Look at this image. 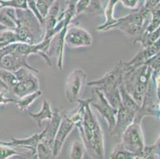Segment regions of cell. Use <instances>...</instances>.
<instances>
[{
    "instance_id": "obj_1",
    "label": "cell",
    "mask_w": 160,
    "mask_h": 159,
    "mask_svg": "<svg viewBox=\"0 0 160 159\" xmlns=\"http://www.w3.org/2000/svg\"><path fill=\"white\" fill-rule=\"evenodd\" d=\"M92 98L81 100L84 105L83 119L76 127L79 130L86 151L92 158H104V141L103 131L97 116L91 108Z\"/></svg>"
},
{
    "instance_id": "obj_2",
    "label": "cell",
    "mask_w": 160,
    "mask_h": 159,
    "mask_svg": "<svg viewBox=\"0 0 160 159\" xmlns=\"http://www.w3.org/2000/svg\"><path fill=\"white\" fill-rule=\"evenodd\" d=\"M16 27L14 29L18 42L37 44L43 40L44 29L35 14L30 9H15Z\"/></svg>"
},
{
    "instance_id": "obj_3",
    "label": "cell",
    "mask_w": 160,
    "mask_h": 159,
    "mask_svg": "<svg viewBox=\"0 0 160 159\" xmlns=\"http://www.w3.org/2000/svg\"><path fill=\"white\" fill-rule=\"evenodd\" d=\"M153 75V70L146 65L124 70L123 84L128 92L142 105L148 83Z\"/></svg>"
},
{
    "instance_id": "obj_4",
    "label": "cell",
    "mask_w": 160,
    "mask_h": 159,
    "mask_svg": "<svg viewBox=\"0 0 160 159\" xmlns=\"http://www.w3.org/2000/svg\"><path fill=\"white\" fill-rule=\"evenodd\" d=\"M141 123L142 120L134 119L121 135V142L125 148L136 154L138 159H143V151L146 146Z\"/></svg>"
},
{
    "instance_id": "obj_5",
    "label": "cell",
    "mask_w": 160,
    "mask_h": 159,
    "mask_svg": "<svg viewBox=\"0 0 160 159\" xmlns=\"http://www.w3.org/2000/svg\"><path fill=\"white\" fill-rule=\"evenodd\" d=\"M15 43L0 49V68L15 72L21 68H27L36 73L39 70L32 67L28 63V57L20 54L14 50Z\"/></svg>"
},
{
    "instance_id": "obj_6",
    "label": "cell",
    "mask_w": 160,
    "mask_h": 159,
    "mask_svg": "<svg viewBox=\"0 0 160 159\" xmlns=\"http://www.w3.org/2000/svg\"><path fill=\"white\" fill-rule=\"evenodd\" d=\"M18 82L11 89L13 94L18 98L39 90V81L33 71L27 68H21L14 72Z\"/></svg>"
},
{
    "instance_id": "obj_7",
    "label": "cell",
    "mask_w": 160,
    "mask_h": 159,
    "mask_svg": "<svg viewBox=\"0 0 160 159\" xmlns=\"http://www.w3.org/2000/svg\"><path fill=\"white\" fill-rule=\"evenodd\" d=\"M87 80V74L82 69H75L69 73L65 84V95L67 100L75 103L79 99Z\"/></svg>"
},
{
    "instance_id": "obj_8",
    "label": "cell",
    "mask_w": 160,
    "mask_h": 159,
    "mask_svg": "<svg viewBox=\"0 0 160 159\" xmlns=\"http://www.w3.org/2000/svg\"><path fill=\"white\" fill-rule=\"evenodd\" d=\"M124 66L123 61L120 60L110 71L106 72L102 77L88 82V85L94 87H98L100 89H106L110 87H120L123 83Z\"/></svg>"
},
{
    "instance_id": "obj_9",
    "label": "cell",
    "mask_w": 160,
    "mask_h": 159,
    "mask_svg": "<svg viewBox=\"0 0 160 159\" xmlns=\"http://www.w3.org/2000/svg\"><path fill=\"white\" fill-rule=\"evenodd\" d=\"M92 92H93V94L97 96V100L96 102H93V98H92L90 105H91V107H94L100 113V116L104 118V119L108 123V129L109 131H111L116 124L117 109L114 108L109 104L108 100H106L104 93L100 88L94 87Z\"/></svg>"
},
{
    "instance_id": "obj_10",
    "label": "cell",
    "mask_w": 160,
    "mask_h": 159,
    "mask_svg": "<svg viewBox=\"0 0 160 159\" xmlns=\"http://www.w3.org/2000/svg\"><path fill=\"white\" fill-rule=\"evenodd\" d=\"M65 42L71 49H78L90 46L93 42V38L85 29L69 24L65 32Z\"/></svg>"
},
{
    "instance_id": "obj_11",
    "label": "cell",
    "mask_w": 160,
    "mask_h": 159,
    "mask_svg": "<svg viewBox=\"0 0 160 159\" xmlns=\"http://www.w3.org/2000/svg\"><path fill=\"white\" fill-rule=\"evenodd\" d=\"M74 127H76L75 121L71 118L70 116H67L65 114H63L58 131H57L54 141H53V157H58L61 154L67 137L69 136Z\"/></svg>"
},
{
    "instance_id": "obj_12",
    "label": "cell",
    "mask_w": 160,
    "mask_h": 159,
    "mask_svg": "<svg viewBox=\"0 0 160 159\" xmlns=\"http://www.w3.org/2000/svg\"><path fill=\"white\" fill-rule=\"evenodd\" d=\"M135 116H136V114L125 108L121 103L120 107L117 110L116 124L112 131H109L110 135L112 136L121 138V135H123L125 130L127 129L128 127L134 121Z\"/></svg>"
},
{
    "instance_id": "obj_13",
    "label": "cell",
    "mask_w": 160,
    "mask_h": 159,
    "mask_svg": "<svg viewBox=\"0 0 160 159\" xmlns=\"http://www.w3.org/2000/svg\"><path fill=\"white\" fill-rule=\"evenodd\" d=\"M67 27L62 29L61 31L53 36L50 42L49 46V56L51 53L55 55L57 59V66L60 71L63 69L64 51H65V35Z\"/></svg>"
},
{
    "instance_id": "obj_14",
    "label": "cell",
    "mask_w": 160,
    "mask_h": 159,
    "mask_svg": "<svg viewBox=\"0 0 160 159\" xmlns=\"http://www.w3.org/2000/svg\"><path fill=\"white\" fill-rule=\"evenodd\" d=\"M53 114L52 119L49 120V122L44 129V135L41 142L47 144L48 146L53 148V141H54L55 136H56L57 131H58V127L62 120V115L60 110L58 108L53 109Z\"/></svg>"
},
{
    "instance_id": "obj_15",
    "label": "cell",
    "mask_w": 160,
    "mask_h": 159,
    "mask_svg": "<svg viewBox=\"0 0 160 159\" xmlns=\"http://www.w3.org/2000/svg\"><path fill=\"white\" fill-rule=\"evenodd\" d=\"M44 135V130L41 133H36L32 136L27 138H16L11 137V142L14 145V147H23L30 151L33 158H37V147L38 144L42 139Z\"/></svg>"
},
{
    "instance_id": "obj_16",
    "label": "cell",
    "mask_w": 160,
    "mask_h": 159,
    "mask_svg": "<svg viewBox=\"0 0 160 159\" xmlns=\"http://www.w3.org/2000/svg\"><path fill=\"white\" fill-rule=\"evenodd\" d=\"M118 2H119V0H108V2L107 5L104 10L105 22L102 25L97 26L96 28L97 31H108L109 27L116 22V18L114 17V11L115 7H116Z\"/></svg>"
},
{
    "instance_id": "obj_17",
    "label": "cell",
    "mask_w": 160,
    "mask_h": 159,
    "mask_svg": "<svg viewBox=\"0 0 160 159\" xmlns=\"http://www.w3.org/2000/svg\"><path fill=\"white\" fill-rule=\"evenodd\" d=\"M53 111L51 108L50 103L47 100L42 102V108L38 113H30V117L35 120L38 127H42V123L45 120H50L53 117Z\"/></svg>"
},
{
    "instance_id": "obj_18",
    "label": "cell",
    "mask_w": 160,
    "mask_h": 159,
    "mask_svg": "<svg viewBox=\"0 0 160 159\" xmlns=\"http://www.w3.org/2000/svg\"><path fill=\"white\" fill-rule=\"evenodd\" d=\"M120 92L121 96V103L125 108H127L130 112H133L136 115L139 110H140V105L137 103V102L134 100V98L125 89L123 83L120 85Z\"/></svg>"
},
{
    "instance_id": "obj_19",
    "label": "cell",
    "mask_w": 160,
    "mask_h": 159,
    "mask_svg": "<svg viewBox=\"0 0 160 159\" xmlns=\"http://www.w3.org/2000/svg\"><path fill=\"white\" fill-rule=\"evenodd\" d=\"M101 91L104 93L106 100H108L109 104L111 105L112 107H113L114 108L118 110V108L121 105V96H120V87H110V88L103 89Z\"/></svg>"
},
{
    "instance_id": "obj_20",
    "label": "cell",
    "mask_w": 160,
    "mask_h": 159,
    "mask_svg": "<svg viewBox=\"0 0 160 159\" xmlns=\"http://www.w3.org/2000/svg\"><path fill=\"white\" fill-rule=\"evenodd\" d=\"M42 95V91L38 90L34 92H32L30 94L23 96L22 98H18V100H16V106L21 112H25L31 106L33 102L38 100L39 97H41Z\"/></svg>"
},
{
    "instance_id": "obj_21",
    "label": "cell",
    "mask_w": 160,
    "mask_h": 159,
    "mask_svg": "<svg viewBox=\"0 0 160 159\" xmlns=\"http://www.w3.org/2000/svg\"><path fill=\"white\" fill-rule=\"evenodd\" d=\"M109 158L112 159H138L137 156L125 148L122 142L117 144L113 148Z\"/></svg>"
},
{
    "instance_id": "obj_22",
    "label": "cell",
    "mask_w": 160,
    "mask_h": 159,
    "mask_svg": "<svg viewBox=\"0 0 160 159\" xmlns=\"http://www.w3.org/2000/svg\"><path fill=\"white\" fill-rule=\"evenodd\" d=\"M18 42L15 31L11 29H6L0 32V49Z\"/></svg>"
},
{
    "instance_id": "obj_23",
    "label": "cell",
    "mask_w": 160,
    "mask_h": 159,
    "mask_svg": "<svg viewBox=\"0 0 160 159\" xmlns=\"http://www.w3.org/2000/svg\"><path fill=\"white\" fill-rule=\"evenodd\" d=\"M0 79L9 88V91H11V89L18 82L14 72L4 69V68H0Z\"/></svg>"
},
{
    "instance_id": "obj_24",
    "label": "cell",
    "mask_w": 160,
    "mask_h": 159,
    "mask_svg": "<svg viewBox=\"0 0 160 159\" xmlns=\"http://www.w3.org/2000/svg\"><path fill=\"white\" fill-rule=\"evenodd\" d=\"M160 158V135L156 142L151 146H145L143 159Z\"/></svg>"
},
{
    "instance_id": "obj_25",
    "label": "cell",
    "mask_w": 160,
    "mask_h": 159,
    "mask_svg": "<svg viewBox=\"0 0 160 159\" xmlns=\"http://www.w3.org/2000/svg\"><path fill=\"white\" fill-rule=\"evenodd\" d=\"M12 147L11 146H7V145H0V159H8L11 157H14V156H30V157L33 158L31 153L29 154H22L14 148H11Z\"/></svg>"
},
{
    "instance_id": "obj_26",
    "label": "cell",
    "mask_w": 160,
    "mask_h": 159,
    "mask_svg": "<svg viewBox=\"0 0 160 159\" xmlns=\"http://www.w3.org/2000/svg\"><path fill=\"white\" fill-rule=\"evenodd\" d=\"M86 151L85 145L82 141H74L72 143L70 149L69 157L72 159H82L84 158L85 151Z\"/></svg>"
},
{
    "instance_id": "obj_27",
    "label": "cell",
    "mask_w": 160,
    "mask_h": 159,
    "mask_svg": "<svg viewBox=\"0 0 160 159\" xmlns=\"http://www.w3.org/2000/svg\"><path fill=\"white\" fill-rule=\"evenodd\" d=\"M52 157H53V148L44 142H39L37 147V158L47 159Z\"/></svg>"
},
{
    "instance_id": "obj_28",
    "label": "cell",
    "mask_w": 160,
    "mask_h": 159,
    "mask_svg": "<svg viewBox=\"0 0 160 159\" xmlns=\"http://www.w3.org/2000/svg\"><path fill=\"white\" fill-rule=\"evenodd\" d=\"M0 23L6 26L7 29L14 30L16 27V23L12 17L7 12V8L3 7L0 10Z\"/></svg>"
},
{
    "instance_id": "obj_29",
    "label": "cell",
    "mask_w": 160,
    "mask_h": 159,
    "mask_svg": "<svg viewBox=\"0 0 160 159\" xmlns=\"http://www.w3.org/2000/svg\"><path fill=\"white\" fill-rule=\"evenodd\" d=\"M2 7H11L14 9H23L27 10L28 8L27 0H0Z\"/></svg>"
},
{
    "instance_id": "obj_30",
    "label": "cell",
    "mask_w": 160,
    "mask_h": 159,
    "mask_svg": "<svg viewBox=\"0 0 160 159\" xmlns=\"http://www.w3.org/2000/svg\"><path fill=\"white\" fill-rule=\"evenodd\" d=\"M85 13H92L95 14H100L104 13L101 0H90L89 6Z\"/></svg>"
},
{
    "instance_id": "obj_31",
    "label": "cell",
    "mask_w": 160,
    "mask_h": 159,
    "mask_svg": "<svg viewBox=\"0 0 160 159\" xmlns=\"http://www.w3.org/2000/svg\"><path fill=\"white\" fill-rule=\"evenodd\" d=\"M144 65H148V67L153 70V72H157L160 70V50L157 52L156 54L153 57H150L149 59L145 61Z\"/></svg>"
},
{
    "instance_id": "obj_32",
    "label": "cell",
    "mask_w": 160,
    "mask_h": 159,
    "mask_svg": "<svg viewBox=\"0 0 160 159\" xmlns=\"http://www.w3.org/2000/svg\"><path fill=\"white\" fill-rule=\"evenodd\" d=\"M90 3V0H78L75 4L76 16L85 13Z\"/></svg>"
},
{
    "instance_id": "obj_33",
    "label": "cell",
    "mask_w": 160,
    "mask_h": 159,
    "mask_svg": "<svg viewBox=\"0 0 160 159\" xmlns=\"http://www.w3.org/2000/svg\"><path fill=\"white\" fill-rule=\"evenodd\" d=\"M8 92L7 89H0V106H5L10 103H16L15 99L11 98V97H7L6 96V92Z\"/></svg>"
},
{
    "instance_id": "obj_34",
    "label": "cell",
    "mask_w": 160,
    "mask_h": 159,
    "mask_svg": "<svg viewBox=\"0 0 160 159\" xmlns=\"http://www.w3.org/2000/svg\"><path fill=\"white\" fill-rule=\"evenodd\" d=\"M127 8L131 10H136L139 3V0H119Z\"/></svg>"
},
{
    "instance_id": "obj_35",
    "label": "cell",
    "mask_w": 160,
    "mask_h": 159,
    "mask_svg": "<svg viewBox=\"0 0 160 159\" xmlns=\"http://www.w3.org/2000/svg\"><path fill=\"white\" fill-rule=\"evenodd\" d=\"M158 3H160V0H151V9L154 8V7H155V6L158 5Z\"/></svg>"
},
{
    "instance_id": "obj_36",
    "label": "cell",
    "mask_w": 160,
    "mask_h": 159,
    "mask_svg": "<svg viewBox=\"0 0 160 159\" xmlns=\"http://www.w3.org/2000/svg\"><path fill=\"white\" fill-rule=\"evenodd\" d=\"M0 89H7L9 91V88H8V87H7V86L3 82H2L1 79H0Z\"/></svg>"
},
{
    "instance_id": "obj_37",
    "label": "cell",
    "mask_w": 160,
    "mask_h": 159,
    "mask_svg": "<svg viewBox=\"0 0 160 159\" xmlns=\"http://www.w3.org/2000/svg\"><path fill=\"white\" fill-rule=\"evenodd\" d=\"M151 0H145V2H144V4H143V6L146 7H148V8L151 9V10H152L151 7Z\"/></svg>"
},
{
    "instance_id": "obj_38",
    "label": "cell",
    "mask_w": 160,
    "mask_h": 159,
    "mask_svg": "<svg viewBox=\"0 0 160 159\" xmlns=\"http://www.w3.org/2000/svg\"><path fill=\"white\" fill-rule=\"evenodd\" d=\"M0 145H7V146H11V147H14V145L11 142V141L10 142H3V141H0Z\"/></svg>"
},
{
    "instance_id": "obj_39",
    "label": "cell",
    "mask_w": 160,
    "mask_h": 159,
    "mask_svg": "<svg viewBox=\"0 0 160 159\" xmlns=\"http://www.w3.org/2000/svg\"><path fill=\"white\" fill-rule=\"evenodd\" d=\"M6 29H7V27H6V26H4L3 25H2L1 23H0V32L2 31V30H6Z\"/></svg>"
},
{
    "instance_id": "obj_40",
    "label": "cell",
    "mask_w": 160,
    "mask_h": 159,
    "mask_svg": "<svg viewBox=\"0 0 160 159\" xmlns=\"http://www.w3.org/2000/svg\"><path fill=\"white\" fill-rule=\"evenodd\" d=\"M2 8H3V7H2V3H1V2H0V10H1V9H2Z\"/></svg>"
}]
</instances>
